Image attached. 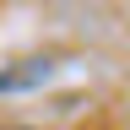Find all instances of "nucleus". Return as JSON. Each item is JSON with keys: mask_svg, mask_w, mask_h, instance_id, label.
Instances as JSON below:
<instances>
[{"mask_svg": "<svg viewBox=\"0 0 130 130\" xmlns=\"http://www.w3.org/2000/svg\"><path fill=\"white\" fill-rule=\"evenodd\" d=\"M38 76H49V65H43V60H32L27 71H11V76H0V92H11V87H27V81H38Z\"/></svg>", "mask_w": 130, "mask_h": 130, "instance_id": "obj_1", "label": "nucleus"}]
</instances>
